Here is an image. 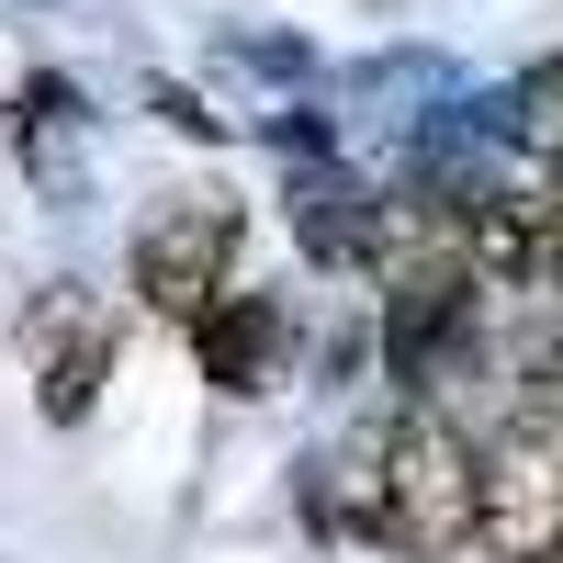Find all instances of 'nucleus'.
Segmentation results:
<instances>
[{"label": "nucleus", "mask_w": 563, "mask_h": 563, "mask_svg": "<svg viewBox=\"0 0 563 563\" xmlns=\"http://www.w3.org/2000/svg\"><path fill=\"white\" fill-rule=\"evenodd\" d=\"M271 350H282V316H271L260 294H225V305L192 327L203 384H225V395H260V384H271Z\"/></svg>", "instance_id": "nucleus-4"}, {"label": "nucleus", "mask_w": 563, "mask_h": 563, "mask_svg": "<svg viewBox=\"0 0 563 563\" xmlns=\"http://www.w3.org/2000/svg\"><path fill=\"white\" fill-rule=\"evenodd\" d=\"M474 519H485V451L462 440L451 417L406 406V417H384V429L361 440V462H350V530L361 541L440 563V552L474 541Z\"/></svg>", "instance_id": "nucleus-1"}, {"label": "nucleus", "mask_w": 563, "mask_h": 563, "mask_svg": "<svg viewBox=\"0 0 563 563\" xmlns=\"http://www.w3.org/2000/svg\"><path fill=\"white\" fill-rule=\"evenodd\" d=\"M541 203H552V214H563V158H552V180H541Z\"/></svg>", "instance_id": "nucleus-6"}, {"label": "nucleus", "mask_w": 563, "mask_h": 563, "mask_svg": "<svg viewBox=\"0 0 563 563\" xmlns=\"http://www.w3.org/2000/svg\"><path fill=\"white\" fill-rule=\"evenodd\" d=\"M474 541H485L496 563H563V429H530V417H507V429H496Z\"/></svg>", "instance_id": "nucleus-3"}, {"label": "nucleus", "mask_w": 563, "mask_h": 563, "mask_svg": "<svg viewBox=\"0 0 563 563\" xmlns=\"http://www.w3.org/2000/svg\"><path fill=\"white\" fill-rule=\"evenodd\" d=\"M519 135H530V147H541V158H563V57L519 79Z\"/></svg>", "instance_id": "nucleus-5"}, {"label": "nucleus", "mask_w": 563, "mask_h": 563, "mask_svg": "<svg viewBox=\"0 0 563 563\" xmlns=\"http://www.w3.org/2000/svg\"><path fill=\"white\" fill-rule=\"evenodd\" d=\"M238 238H249V214L225 203V192H180V203H158L147 238H135V294H147L158 316H180V327H203V316L225 305Z\"/></svg>", "instance_id": "nucleus-2"}]
</instances>
